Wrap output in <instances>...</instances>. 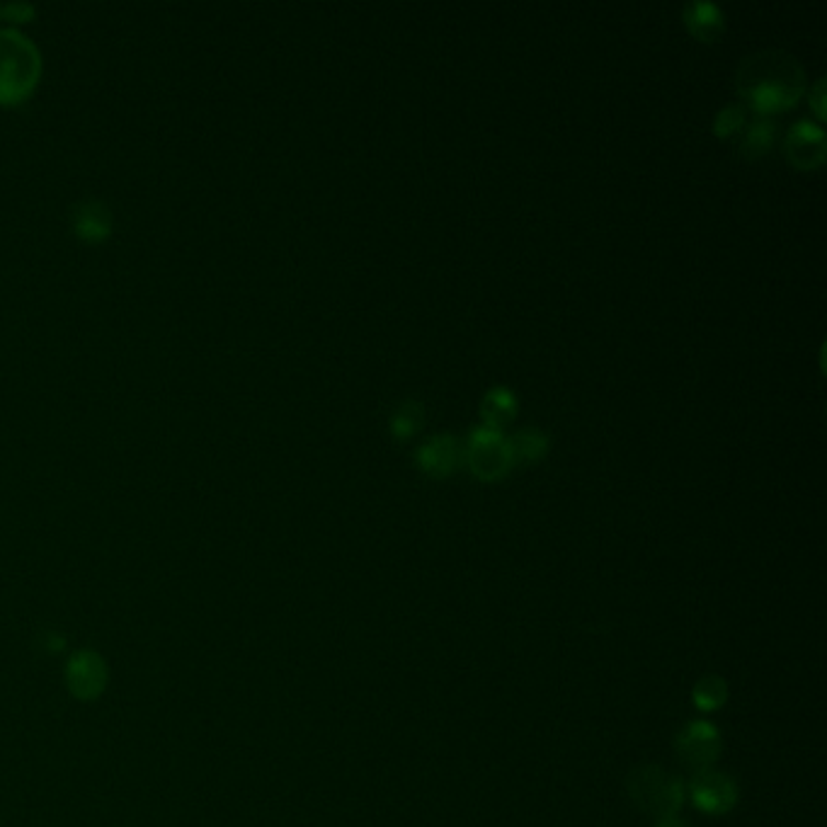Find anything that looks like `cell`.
<instances>
[{
  "instance_id": "20",
  "label": "cell",
  "mask_w": 827,
  "mask_h": 827,
  "mask_svg": "<svg viewBox=\"0 0 827 827\" xmlns=\"http://www.w3.org/2000/svg\"><path fill=\"white\" fill-rule=\"evenodd\" d=\"M656 827H684V823L678 820V818H674V815H672V818H660Z\"/></svg>"
},
{
  "instance_id": "16",
  "label": "cell",
  "mask_w": 827,
  "mask_h": 827,
  "mask_svg": "<svg viewBox=\"0 0 827 827\" xmlns=\"http://www.w3.org/2000/svg\"><path fill=\"white\" fill-rule=\"evenodd\" d=\"M726 682L716 678V674H706V678L699 680L694 686V704L702 708V712H716V708L726 704Z\"/></svg>"
},
{
  "instance_id": "14",
  "label": "cell",
  "mask_w": 827,
  "mask_h": 827,
  "mask_svg": "<svg viewBox=\"0 0 827 827\" xmlns=\"http://www.w3.org/2000/svg\"><path fill=\"white\" fill-rule=\"evenodd\" d=\"M507 445H510L512 463L534 461V459H541L544 454L549 451V435H546V429L537 425H524L517 429V433H512L507 437Z\"/></svg>"
},
{
  "instance_id": "5",
  "label": "cell",
  "mask_w": 827,
  "mask_h": 827,
  "mask_svg": "<svg viewBox=\"0 0 827 827\" xmlns=\"http://www.w3.org/2000/svg\"><path fill=\"white\" fill-rule=\"evenodd\" d=\"M784 154L796 168H818L827 154L825 130L811 120H796L784 136Z\"/></svg>"
},
{
  "instance_id": "19",
  "label": "cell",
  "mask_w": 827,
  "mask_h": 827,
  "mask_svg": "<svg viewBox=\"0 0 827 827\" xmlns=\"http://www.w3.org/2000/svg\"><path fill=\"white\" fill-rule=\"evenodd\" d=\"M3 13L8 18H13V20H22L25 15H32V8L30 5H8V8H3Z\"/></svg>"
},
{
  "instance_id": "8",
  "label": "cell",
  "mask_w": 827,
  "mask_h": 827,
  "mask_svg": "<svg viewBox=\"0 0 827 827\" xmlns=\"http://www.w3.org/2000/svg\"><path fill=\"white\" fill-rule=\"evenodd\" d=\"M415 459L429 476H447L463 459V442L454 433H435L421 442Z\"/></svg>"
},
{
  "instance_id": "6",
  "label": "cell",
  "mask_w": 827,
  "mask_h": 827,
  "mask_svg": "<svg viewBox=\"0 0 827 827\" xmlns=\"http://www.w3.org/2000/svg\"><path fill=\"white\" fill-rule=\"evenodd\" d=\"M66 684L78 699H98L108 686V662L96 650H78L66 666Z\"/></svg>"
},
{
  "instance_id": "10",
  "label": "cell",
  "mask_w": 827,
  "mask_h": 827,
  "mask_svg": "<svg viewBox=\"0 0 827 827\" xmlns=\"http://www.w3.org/2000/svg\"><path fill=\"white\" fill-rule=\"evenodd\" d=\"M682 18L686 30L702 42H714L726 27L724 10L714 0H686Z\"/></svg>"
},
{
  "instance_id": "17",
  "label": "cell",
  "mask_w": 827,
  "mask_h": 827,
  "mask_svg": "<svg viewBox=\"0 0 827 827\" xmlns=\"http://www.w3.org/2000/svg\"><path fill=\"white\" fill-rule=\"evenodd\" d=\"M745 124H748V108L740 102L724 104V108H720L714 116V132L720 138L740 134L745 130Z\"/></svg>"
},
{
  "instance_id": "7",
  "label": "cell",
  "mask_w": 827,
  "mask_h": 827,
  "mask_svg": "<svg viewBox=\"0 0 827 827\" xmlns=\"http://www.w3.org/2000/svg\"><path fill=\"white\" fill-rule=\"evenodd\" d=\"M680 760L696 772L712 770L716 757L720 755V738L712 724H692L678 738Z\"/></svg>"
},
{
  "instance_id": "1",
  "label": "cell",
  "mask_w": 827,
  "mask_h": 827,
  "mask_svg": "<svg viewBox=\"0 0 827 827\" xmlns=\"http://www.w3.org/2000/svg\"><path fill=\"white\" fill-rule=\"evenodd\" d=\"M736 86L755 114L772 116L791 108L806 92V71L786 49H760L742 56L736 68Z\"/></svg>"
},
{
  "instance_id": "13",
  "label": "cell",
  "mask_w": 827,
  "mask_h": 827,
  "mask_svg": "<svg viewBox=\"0 0 827 827\" xmlns=\"http://www.w3.org/2000/svg\"><path fill=\"white\" fill-rule=\"evenodd\" d=\"M774 138H776L774 116L755 114V120L745 124V130L740 132V154L745 158H760L774 146Z\"/></svg>"
},
{
  "instance_id": "12",
  "label": "cell",
  "mask_w": 827,
  "mask_h": 827,
  "mask_svg": "<svg viewBox=\"0 0 827 827\" xmlns=\"http://www.w3.org/2000/svg\"><path fill=\"white\" fill-rule=\"evenodd\" d=\"M74 226L80 238L86 241H100L112 228V214L110 209L98 200H86L76 206L74 212Z\"/></svg>"
},
{
  "instance_id": "2",
  "label": "cell",
  "mask_w": 827,
  "mask_h": 827,
  "mask_svg": "<svg viewBox=\"0 0 827 827\" xmlns=\"http://www.w3.org/2000/svg\"><path fill=\"white\" fill-rule=\"evenodd\" d=\"M42 74V56L34 42L18 30H0V102L27 98Z\"/></svg>"
},
{
  "instance_id": "11",
  "label": "cell",
  "mask_w": 827,
  "mask_h": 827,
  "mask_svg": "<svg viewBox=\"0 0 827 827\" xmlns=\"http://www.w3.org/2000/svg\"><path fill=\"white\" fill-rule=\"evenodd\" d=\"M517 405L519 399L517 393L512 391L505 383H498V387H491L481 399V417L485 425L493 427H505L507 423L515 421L517 415Z\"/></svg>"
},
{
  "instance_id": "4",
  "label": "cell",
  "mask_w": 827,
  "mask_h": 827,
  "mask_svg": "<svg viewBox=\"0 0 827 827\" xmlns=\"http://www.w3.org/2000/svg\"><path fill=\"white\" fill-rule=\"evenodd\" d=\"M463 459L479 479H500V476H505L512 466L507 435L493 425H473L469 437L463 442Z\"/></svg>"
},
{
  "instance_id": "18",
  "label": "cell",
  "mask_w": 827,
  "mask_h": 827,
  "mask_svg": "<svg viewBox=\"0 0 827 827\" xmlns=\"http://www.w3.org/2000/svg\"><path fill=\"white\" fill-rule=\"evenodd\" d=\"M808 102H811L815 116H818V120H823V116H825V78H818L808 88Z\"/></svg>"
},
{
  "instance_id": "15",
  "label": "cell",
  "mask_w": 827,
  "mask_h": 827,
  "mask_svg": "<svg viewBox=\"0 0 827 827\" xmlns=\"http://www.w3.org/2000/svg\"><path fill=\"white\" fill-rule=\"evenodd\" d=\"M423 425H425V403L423 401L405 399L391 411L389 427H391L393 437H399V439L413 437Z\"/></svg>"
},
{
  "instance_id": "9",
  "label": "cell",
  "mask_w": 827,
  "mask_h": 827,
  "mask_svg": "<svg viewBox=\"0 0 827 827\" xmlns=\"http://www.w3.org/2000/svg\"><path fill=\"white\" fill-rule=\"evenodd\" d=\"M690 791H692V801L696 803V808L706 813H726L736 806V798H738L736 782H733L730 776L714 772V770L696 772L690 784Z\"/></svg>"
},
{
  "instance_id": "3",
  "label": "cell",
  "mask_w": 827,
  "mask_h": 827,
  "mask_svg": "<svg viewBox=\"0 0 827 827\" xmlns=\"http://www.w3.org/2000/svg\"><path fill=\"white\" fill-rule=\"evenodd\" d=\"M628 794L636 806L660 818H672L684 801V789L678 776L662 772L660 767L644 764L628 776Z\"/></svg>"
}]
</instances>
